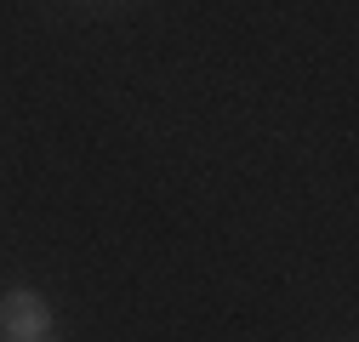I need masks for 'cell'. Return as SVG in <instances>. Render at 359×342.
Returning a JSON list of instances; mask_svg holds the SVG:
<instances>
[{"label":"cell","instance_id":"2","mask_svg":"<svg viewBox=\"0 0 359 342\" xmlns=\"http://www.w3.org/2000/svg\"><path fill=\"white\" fill-rule=\"evenodd\" d=\"M0 342H18V336H0Z\"/></svg>","mask_w":359,"mask_h":342},{"label":"cell","instance_id":"1","mask_svg":"<svg viewBox=\"0 0 359 342\" xmlns=\"http://www.w3.org/2000/svg\"><path fill=\"white\" fill-rule=\"evenodd\" d=\"M0 336H18V342H57L52 303H46L40 291H6V296H0Z\"/></svg>","mask_w":359,"mask_h":342}]
</instances>
